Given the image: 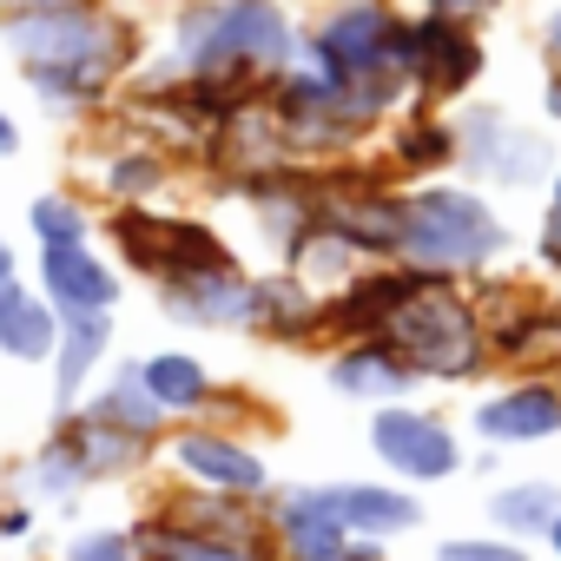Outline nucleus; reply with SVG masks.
Returning a JSON list of instances; mask_svg holds the SVG:
<instances>
[{
	"label": "nucleus",
	"instance_id": "nucleus-25",
	"mask_svg": "<svg viewBox=\"0 0 561 561\" xmlns=\"http://www.w3.org/2000/svg\"><path fill=\"white\" fill-rule=\"evenodd\" d=\"M318 311L324 298L305 285L298 271H264L257 277V337H277V344H318Z\"/></svg>",
	"mask_w": 561,
	"mask_h": 561
},
{
	"label": "nucleus",
	"instance_id": "nucleus-14",
	"mask_svg": "<svg viewBox=\"0 0 561 561\" xmlns=\"http://www.w3.org/2000/svg\"><path fill=\"white\" fill-rule=\"evenodd\" d=\"M152 298L185 331H257V271H244V264L172 277V285H152Z\"/></svg>",
	"mask_w": 561,
	"mask_h": 561
},
{
	"label": "nucleus",
	"instance_id": "nucleus-8",
	"mask_svg": "<svg viewBox=\"0 0 561 561\" xmlns=\"http://www.w3.org/2000/svg\"><path fill=\"white\" fill-rule=\"evenodd\" d=\"M449 133H456V165H462L482 192H528V185L554 179L548 139H541L528 119H515L508 106H495V100L456 106V113H449Z\"/></svg>",
	"mask_w": 561,
	"mask_h": 561
},
{
	"label": "nucleus",
	"instance_id": "nucleus-17",
	"mask_svg": "<svg viewBox=\"0 0 561 561\" xmlns=\"http://www.w3.org/2000/svg\"><path fill=\"white\" fill-rule=\"evenodd\" d=\"M331 390L364 403V410H383V403H410L416 397V370L383 344V337H351L331 351Z\"/></svg>",
	"mask_w": 561,
	"mask_h": 561
},
{
	"label": "nucleus",
	"instance_id": "nucleus-7",
	"mask_svg": "<svg viewBox=\"0 0 561 561\" xmlns=\"http://www.w3.org/2000/svg\"><path fill=\"white\" fill-rule=\"evenodd\" d=\"M106 244L113 264H133L146 285H172V277H198L218 264H238L225 231L192 211H146V205H113L106 211Z\"/></svg>",
	"mask_w": 561,
	"mask_h": 561
},
{
	"label": "nucleus",
	"instance_id": "nucleus-19",
	"mask_svg": "<svg viewBox=\"0 0 561 561\" xmlns=\"http://www.w3.org/2000/svg\"><path fill=\"white\" fill-rule=\"evenodd\" d=\"M324 489H331V508H337V522H344L351 535L390 541V535L423 528V502H416V489H403V482H370V476H357V482H324Z\"/></svg>",
	"mask_w": 561,
	"mask_h": 561
},
{
	"label": "nucleus",
	"instance_id": "nucleus-20",
	"mask_svg": "<svg viewBox=\"0 0 561 561\" xmlns=\"http://www.w3.org/2000/svg\"><path fill=\"white\" fill-rule=\"evenodd\" d=\"M139 383H146V397L179 423V416H211L218 410V397H225V383L211 377V364L205 357H192V351H152V357H139Z\"/></svg>",
	"mask_w": 561,
	"mask_h": 561
},
{
	"label": "nucleus",
	"instance_id": "nucleus-39",
	"mask_svg": "<svg viewBox=\"0 0 561 561\" xmlns=\"http://www.w3.org/2000/svg\"><path fill=\"white\" fill-rule=\"evenodd\" d=\"M8 8H87V0H8Z\"/></svg>",
	"mask_w": 561,
	"mask_h": 561
},
{
	"label": "nucleus",
	"instance_id": "nucleus-26",
	"mask_svg": "<svg viewBox=\"0 0 561 561\" xmlns=\"http://www.w3.org/2000/svg\"><path fill=\"white\" fill-rule=\"evenodd\" d=\"M93 179H100V192L113 205H152L165 192V179H172V152L159 139H126V146H106L100 152Z\"/></svg>",
	"mask_w": 561,
	"mask_h": 561
},
{
	"label": "nucleus",
	"instance_id": "nucleus-22",
	"mask_svg": "<svg viewBox=\"0 0 561 561\" xmlns=\"http://www.w3.org/2000/svg\"><path fill=\"white\" fill-rule=\"evenodd\" d=\"M93 423H106V430H126V436H139V443H165V430H172V416L146 397V383H139V357L133 364H113L106 370V383L100 390H87V403H80Z\"/></svg>",
	"mask_w": 561,
	"mask_h": 561
},
{
	"label": "nucleus",
	"instance_id": "nucleus-21",
	"mask_svg": "<svg viewBox=\"0 0 561 561\" xmlns=\"http://www.w3.org/2000/svg\"><path fill=\"white\" fill-rule=\"evenodd\" d=\"M390 159V172L397 179H410V185H423V179H436V172H449L456 165V133H449V113H430V106H403L397 119H390V146H383Z\"/></svg>",
	"mask_w": 561,
	"mask_h": 561
},
{
	"label": "nucleus",
	"instance_id": "nucleus-3",
	"mask_svg": "<svg viewBox=\"0 0 561 561\" xmlns=\"http://www.w3.org/2000/svg\"><path fill=\"white\" fill-rule=\"evenodd\" d=\"M502 251H508V225H502V211L489 205L482 185H449V179L403 185L397 264L462 285V277H482Z\"/></svg>",
	"mask_w": 561,
	"mask_h": 561
},
{
	"label": "nucleus",
	"instance_id": "nucleus-9",
	"mask_svg": "<svg viewBox=\"0 0 561 561\" xmlns=\"http://www.w3.org/2000/svg\"><path fill=\"white\" fill-rule=\"evenodd\" d=\"M159 449H165V462H172V476H179L185 489L231 495V502H264V495L277 489L264 449H251L238 430H225V423H211V416H198V423H185V430H165Z\"/></svg>",
	"mask_w": 561,
	"mask_h": 561
},
{
	"label": "nucleus",
	"instance_id": "nucleus-18",
	"mask_svg": "<svg viewBox=\"0 0 561 561\" xmlns=\"http://www.w3.org/2000/svg\"><path fill=\"white\" fill-rule=\"evenodd\" d=\"M106 357H113V311H100V318H60V344L47 357L54 364V416L87 403V390L100 383Z\"/></svg>",
	"mask_w": 561,
	"mask_h": 561
},
{
	"label": "nucleus",
	"instance_id": "nucleus-6",
	"mask_svg": "<svg viewBox=\"0 0 561 561\" xmlns=\"http://www.w3.org/2000/svg\"><path fill=\"white\" fill-rule=\"evenodd\" d=\"M403 41H410V14L397 0H331L318 27L298 41V60L344 87H410Z\"/></svg>",
	"mask_w": 561,
	"mask_h": 561
},
{
	"label": "nucleus",
	"instance_id": "nucleus-16",
	"mask_svg": "<svg viewBox=\"0 0 561 561\" xmlns=\"http://www.w3.org/2000/svg\"><path fill=\"white\" fill-rule=\"evenodd\" d=\"M469 423H476V436H482L489 449L548 443V436H561V383H548V377H515V383L489 390Z\"/></svg>",
	"mask_w": 561,
	"mask_h": 561
},
{
	"label": "nucleus",
	"instance_id": "nucleus-29",
	"mask_svg": "<svg viewBox=\"0 0 561 561\" xmlns=\"http://www.w3.org/2000/svg\"><path fill=\"white\" fill-rule=\"evenodd\" d=\"M27 231H34L41 251H47V244H87V238H93V211H87L73 192H41V198L27 205Z\"/></svg>",
	"mask_w": 561,
	"mask_h": 561
},
{
	"label": "nucleus",
	"instance_id": "nucleus-33",
	"mask_svg": "<svg viewBox=\"0 0 561 561\" xmlns=\"http://www.w3.org/2000/svg\"><path fill=\"white\" fill-rule=\"evenodd\" d=\"M502 0H423V14H449V21H482Z\"/></svg>",
	"mask_w": 561,
	"mask_h": 561
},
{
	"label": "nucleus",
	"instance_id": "nucleus-11",
	"mask_svg": "<svg viewBox=\"0 0 561 561\" xmlns=\"http://www.w3.org/2000/svg\"><path fill=\"white\" fill-rule=\"evenodd\" d=\"M370 456L403 489H436L462 469V436L449 416H436L423 403H383V410H370Z\"/></svg>",
	"mask_w": 561,
	"mask_h": 561
},
{
	"label": "nucleus",
	"instance_id": "nucleus-1",
	"mask_svg": "<svg viewBox=\"0 0 561 561\" xmlns=\"http://www.w3.org/2000/svg\"><path fill=\"white\" fill-rule=\"evenodd\" d=\"M27 93L47 106V119H93L146 60V34L119 8H8L0 14Z\"/></svg>",
	"mask_w": 561,
	"mask_h": 561
},
{
	"label": "nucleus",
	"instance_id": "nucleus-10",
	"mask_svg": "<svg viewBox=\"0 0 561 561\" xmlns=\"http://www.w3.org/2000/svg\"><path fill=\"white\" fill-rule=\"evenodd\" d=\"M403 80H410V106H462L469 87L482 80V41L476 21H449V14H410V41H403Z\"/></svg>",
	"mask_w": 561,
	"mask_h": 561
},
{
	"label": "nucleus",
	"instance_id": "nucleus-34",
	"mask_svg": "<svg viewBox=\"0 0 561 561\" xmlns=\"http://www.w3.org/2000/svg\"><path fill=\"white\" fill-rule=\"evenodd\" d=\"M34 528V508L27 502H8V508H0V541H21Z\"/></svg>",
	"mask_w": 561,
	"mask_h": 561
},
{
	"label": "nucleus",
	"instance_id": "nucleus-32",
	"mask_svg": "<svg viewBox=\"0 0 561 561\" xmlns=\"http://www.w3.org/2000/svg\"><path fill=\"white\" fill-rule=\"evenodd\" d=\"M535 251H541L548 271H561V165H554V179H548V211H541V238H535Z\"/></svg>",
	"mask_w": 561,
	"mask_h": 561
},
{
	"label": "nucleus",
	"instance_id": "nucleus-31",
	"mask_svg": "<svg viewBox=\"0 0 561 561\" xmlns=\"http://www.w3.org/2000/svg\"><path fill=\"white\" fill-rule=\"evenodd\" d=\"M60 561H139V548H133V528H87L80 541H67Z\"/></svg>",
	"mask_w": 561,
	"mask_h": 561
},
{
	"label": "nucleus",
	"instance_id": "nucleus-12",
	"mask_svg": "<svg viewBox=\"0 0 561 561\" xmlns=\"http://www.w3.org/2000/svg\"><path fill=\"white\" fill-rule=\"evenodd\" d=\"M238 198H244V218H251V231H257L271 264H291L298 244L318 231V179H311V165L257 172V179L238 185Z\"/></svg>",
	"mask_w": 561,
	"mask_h": 561
},
{
	"label": "nucleus",
	"instance_id": "nucleus-40",
	"mask_svg": "<svg viewBox=\"0 0 561 561\" xmlns=\"http://www.w3.org/2000/svg\"><path fill=\"white\" fill-rule=\"evenodd\" d=\"M541 541H548V548H554V554H561V515H554V522H548V535H541Z\"/></svg>",
	"mask_w": 561,
	"mask_h": 561
},
{
	"label": "nucleus",
	"instance_id": "nucleus-38",
	"mask_svg": "<svg viewBox=\"0 0 561 561\" xmlns=\"http://www.w3.org/2000/svg\"><path fill=\"white\" fill-rule=\"evenodd\" d=\"M541 106H548V119H561V73H548V93H541Z\"/></svg>",
	"mask_w": 561,
	"mask_h": 561
},
{
	"label": "nucleus",
	"instance_id": "nucleus-4",
	"mask_svg": "<svg viewBox=\"0 0 561 561\" xmlns=\"http://www.w3.org/2000/svg\"><path fill=\"white\" fill-rule=\"evenodd\" d=\"M370 337H383L416 370V383L423 377L430 383H469L495 357L489 331H482V305L462 285H449V277H423V271H416V285L383 311V324Z\"/></svg>",
	"mask_w": 561,
	"mask_h": 561
},
{
	"label": "nucleus",
	"instance_id": "nucleus-23",
	"mask_svg": "<svg viewBox=\"0 0 561 561\" xmlns=\"http://www.w3.org/2000/svg\"><path fill=\"white\" fill-rule=\"evenodd\" d=\"M54 430L73 443V456H80L87 482H119V476H139V469L159 456L152 443H139V436H126V430H106V423H93L87 410H60V416H54Z\"/></svg>",
	"mask_w": 561,
	"mask_h": 561
},
{
	"label": "nucleus",
	"instance_id": "nucleus-37",
	"mask_svg": "<svg viewBox=\"0 0 561 561\" xmlns=\"http://www.w3.org/2000/svg\"><path fill=\"white\" fill-rule=\"evenodd\" d=\"M8 277H21V251L8 244V231H0V285H8Z\"/></svg>",
	"mask_w": 561,
	"mask_h": 561
},
{
	"label": "nucleus",
	"instance_id": "nucleus-15",
	"mask_svg": "<svg viewBox=\"0 0 561 561\" xmlns=\"http://www.w3.org/2000/svg\"><path fill=\"white\" fill-rule=\"evenodd\" d=\"M34 285L60 318H100L119 305V264L87 238V244H47L34 264Z\"/></svg>",
	"mask_w": 561,
	"mask_h": 561
},
{
	"label": "nucleus",
	"instance_id": "nucleus-13",
	"mask_svg": "<svg viewBox=\"0 0 561 561\" xmlns=\"http://www.w3.org/2000/svg\"><path fill=\"white\" fill-rule=\"evenodd\" d=\"M264 535H271L277 561H344V548L357 541L337 522L324 482H285V489H271L264 495Z\"/></svg>",
	"mask_w": 561,
	"mask_h": 561
},
{
	"label": "nucleus",
	"instance_id": "nucleus-24",
	"mask_svg": "<svg viewBox=\"0 0 561 561\" xmlns=\"http://www.w3.org/2000/svg\"><path fill=\"white\" fill-rule=\"evenodd\" d=\"M54 344H60V311L41 298V285L8 277V285H0V357H14V364H47Z\"/></svg>",
	"mask_w": 561,
	"mask_h": 561
},
{
	"label": "nucleus",
	"instance_id": "nucleus-35",
	"mask_svg": "<svg viewBox=\"0 0 561 561\" xmlns=\"http://www.w3.org/2000/svg\"><path fill=\"white\" fill-rule=\"evenodd\" d=\"M541 54H548V73H561V14L541 21Z\"/></svg>",
	"mask_w": 561,
	"mask_h": 561
},
{
	"label": "nucleus",
	"instance_id": "nucleus-2",
	"mask_svg": "<svg viewBox=\"0 0 561 561\" xmlns=\"http://www.w3.org/2000/svg\"><path fill=\"white\" fill-rule=\"evenodd\" d=\"M410 106V87H344V80H324L318 67H291L264 93V113L285 139V152L305 165V159H351L370 133H383L397 113Z\"/></svg>",
	"mask_w": 561,
	"mask_h": 561
},
{
	"label": "nucleus",
	"instance_id": "nucleus-36",
	"mask_svg": "<svg viewBox=\"0 0 561 561\" xmlns=\"http://www.w3.org/2000/svg\"><path fill=\"white\" fill-rule=\"evenodd\" d=\"M21 152V126H14V113L0 106V159H14Z\"/></svg>",
	"mask_w": 561,
	"mask_h": 561
},
{
	"label": "nucleus",
	"instance_id": "nucleus-27",
	"mask_svg": "<svg viewBox=\"0 0 561 561\" xmlns=\"http://www.w3.org/2000/svg\"><path fill=\"white\" fill-rule=\"evenodd\" d=\"M14 489H21V502L27 508H73L93 482H87V469H80V456H73V443L60 436V430H47V443L21 462V476H14Z\"/></svg>",
	"mask_w": 561,
	"mask_h": 561
},
{
	"label": "nucleus",
	"instance_id": "nucleus-28",
	"mask_svg": "<svg viewBox=\"0 0 561 561\" xmlns=\"http://www.w3.org/2000/svg\"><path fill=\"white\" fill-rule=\"evenodd\" d=\"M561 515V489L554 482H502L495 495H489V528H502L508 541H535V535H548V522Z\"/></svg>",
	"mask_w": 561,
	"mask_h": 561
},
{
	"label": "nucleus",
	"instance_id": "nucleus-5",
	"mask_svg": "<svg viewBox=\"0 0 561 561\" xmlns=\"http://www.w3.org/2000/svg\"><path fill=\"white\" fill-rule=\"evenodd\" d=\"M133 548L139 561H271L264 502L179 489L146 522H133Z\"/></svg>",
	"mask_w": 561,
	"mask_h": 561
},
{
	"label": "nucleus",
	"instance_id": "nucleus-30",
	"mask_svg": "<svg viewBox=\"0 0 561 561\" xmlns=\"http://www.w3.org/2000/svg\"><path fill=\"white\" fill-rule=\"evenodd\" d=\"M436 561H528V548L508 535H456L436 548Z\"/></svg>",
	"mask_w": 561,
	"mask_h": 561
}]
</instances>
